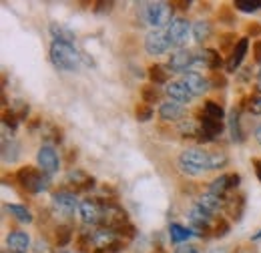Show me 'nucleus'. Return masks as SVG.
Listing matches in <instances>:
<instances>
[{
    "mask_svg": "<svg viewBox=\"0 0 261 253\" xmlns=\"http://www.w3.org/2000/svg\"><path fill=\"white\" fill-rule=\"evenodd\" d=\"M179 169L191 177H197L205 171H211V153L203 151L199 147H191L185 149L179 155Z\"/></svg>",
    "mask_w": 261,
    "mask_h": 253,
    "instance_id": "obj_1",
    "label": "nucleus"
},
{
    "mask_svg": "<svg viewBox=\"0 0 261 253\" xmlns=\"http://www.w3.org/2000/svg\"><path fill=\"white\" fill-rule=\"evenodd\" d=\"M50 61L61 70H76L79 64H81V57H79L74 44L53 40V44H50Z\"/></svg>",
    "mask_w": 261,
    "mask_h": 253,
    "instance_id": "obj_2",
    "label": "nucleus"
},
{
    "mask_svg": "<svg viewBox=\"0 0 261 253\" xmlns=\"http://www.w3.org/2000/svg\"><path fill=\"white\" fill-rule=\"evenodd\" d=\"M145 20L153 27V31H163V27L173 22V4L149 2L145 8Z\"/></svg>",
    "mask_w": 261,
    "mask_h": 253,
    "instance_id": "obj_3",
    "label": "nucleus"
},
{
    "mask_svg": "<svg viewBox=\"0 0 261 253\" xmlns=\"http://www.w3.org/2000/svg\"><path fill=\"white\" fill-rule=\"evenodd\" d=\"M16 179H18V183L24 189L31 191V193H40V191H46V187H48V175H44L36 167H22V169H18Z\"/></svg>",
    "mask_w": 261,
    "mask_h": 253,
    "instance_id": "obj_4",
    "label": "nucleus"
},
{
    "mask_svg": "<svg viewBox=\"0 0 261 253\" xmlns=\"http://www.w3.org/2000/svg\"><path fill=\"white\" fill-rule=\"evenodd\" d=\"M79 213H81V219L85 225H102V221H105V203H100L97 199H85V201H81Z\"/></svg>",
    "mask_w": 261,
    "mask_h": 253,
    "instance_id": "obj_5",
    "label": "nucleus"
},
{
    "mask_svg": "<svg viewBox=\"0 0 261 253\" xmlns=\"http://www.w3.org/2000/svg\"><path fill=\"white\" fill-rule=\"evenodd\" d=\"M36 163H38V169L44 173V175H55L61 167V159H59V153L55 151V147L50 145H42L36 153Z\"/></svg>",
    "mask_w": 261,
    "mask_h": 253,
    "instance_id": "obj_6",
    "label": "nucleus"
},
{
    "mask_svg": "<svg viewBox=\"0 0 261 253\" xmlns=\"http://www.w3.org/2000/svg\"><path fill=\"white\" fill-rule=\"evenodd\" d=\"M171 46V40H169V34L167 31H151L145 36V50L151 55V57H159L169 50Z\"/></svg>",
    "mask_w": 261,
    "mask_h": 253,
    "instance_id": "obj_7",
    "label": "nucleus"
},
{
    "mask_svg": "<svg viewBox=\"0 0 261 253\" xmlns=\"http://www.w3.org/2000/svg\"><path fill=\"white\" fill-rule=\"evenodd\" d=\"M191 24L185 20V18H173V22L169 24L167 34H169V40H171V46H177V48H183L187 38H189V32H191Z\"/></svg>",
    "mask_w": 261,
    "mask_h": 253,
    "instance_id": "obj_8",
    "label": "nucleus"
},
{
    "mask_svg": "<svg viewBox=\"0 0 261 253\" xmlns=\"http://www.w3.org/2000/svg\"><path fill=\"white\" fill-rule=\"evenodd\" d=\"M53 207H55V211H59L63 215H72L74 209L81 207V203H79V199H76L74 193H70V191H59V193L53 195Z\"/></svg>",
    "mask_w": 261,
    "mask_h": 253,
    "instance_id": "obj_9",
    "label": "nucleus"
},
{
    "mask_svg": "<svg viewBox=\"0 0 261 253\" xmlns=\"http://www.w3.org/2000/svg\"><path fill=\"white\" fill-rule=\"evenodd\" d=\"M181 83L187 87V91L193 96H199L209 91V81H207L201 72H197V70H187V72L181 77Z\"/></svg>",
    "mask_w": 261,
    "mask_h": 253,
    "instance_id": "obj_10",
    "label": "nucleus"
},
{
    "mask_svg": "<svg viewBox=\"0 0 261 253\" xmlns=\"http://www.w3.org/2000/svg\"><path fill=\"white\" fill-rule=\"evenodd\" d=\"M191 64H195V55L191 53V50H187V48H177L171 57H169V68L173 70V72H187V68L191 66Z\"/></svg>",
    "mask_w": 261,
    "mask_h": 253,
    "instance_id": "obj_11",
    "label": "nucleus"
},
{
    "mask_svg": "<svg viewBox=\"0 0 261 253\" xmlns=\"http://www.w3.org/2000/svg\"><path fill=\"white\" fill-rule=\"evenodd\" d=\"M93 245H95L97 249H100V251L113 249V247L119 245V235H117V231L111 229V227H100L98 231L93 233Z\"/></svg>",
    "mask_w": 261,
    "mask_h": 253,
    "instance_id": "obj_12",
    "label": "nucleus"
},
{
    "mask_svg": "<svg viewBox=\"0 0 261 253\" xmlns=\"http://www.w3.org/2000/svg\"><path fill=\"white\" fill-rule=\"evenodd\" d=\"M6 247L10 253H29L31 251V237L29 233L16 229V231H10L8 237H6Z\"/></svg>",
    "mask_w": 261,
    "mask_h": 253,
    "instance_id": "obj_13",
    "label": "nucleus"
},
{
    "mask_svg": "<svg viewBox=\"0 0 261 253\" xmlns=\"http://www.w3.org/2000/svg\"><path fill=\"white\" fill-rule=\"evenodd\" d=\"M165 95L169 96V100H175V103H179V105H187L193 95L187 91V87L181 83V81H171V83H167L165 85Z\"/></svg>",
    "mask_w": 261,
    "mask_h": 253,
    "instance_id": "obj_14",
    "label": "nucleus"
},
{
    "mask_svg": "<svg viewBox=\"0 0 261 253\" xmlns=\"http://www.w3.org/2000/svg\"><path fill=\"white\" fill-rule=\"evenodd\" d=\"M247 48H249V38H239L237 44H235L233 50H231V57H229L227 64H225L227 72H235V70L241 66L245 55H247Z\"/></svg>",
    "mask_w": 261,
    "mask_h": 253,
    "instance_id": "obj_15",
    "label": "nucleus"
},
{
    "mask_svg": "<svg viewBox=\"0 0 261 253\" xmlns=\"http://www.w3.org/2000/svg\"><path fill=\"white\" fill-rule=\"evenodd\" d=\"M237 185H239V175L229 173V175H221V177H217L215 181H211L209 191L215 193V195H219V197H225V193L231 191L233 187H237Z\"/></svg>",
    "mask_w": 261,
    "mask_h": 253,
    "instance_id": "obj_16",
    "label": "nucleus"
},
{
    "mask_svg": "<svg viewBox=\"0 0 261 253\" xmlns=\"http://www.w3.org/2000/svg\"><path fill=\"white\" fill-rule=\"evenodd\" d=\"M183 115H185L183 105H179L175 100H165V103H161V107H159V117L163 121H167V123H175V121L183 119Z\"/></svg>",
    "mask_w": 261,
    "mask_h": 253,
    "instance_id": "obj_17",
    "label": "nucleus"
},
{
    "mask_svg": "<svg viewBox=\"0 0 261 253\" xmlns=\"http://www.w3.org/2000/svg\"><path fill=\"white\" fill-rule=\"evenodd\" d=\"M223 131V121H215V119H209L203 115L201 119V141H213L215 137H219Z\"/></svg>",
    "mask_w": 261,
    "mask_h": 253,
    "instance_id": "obj_18",
    "label": "nucleus"
},
{
    "mask_svg": "<svg viewBox=\"0 0 261 253\" xmlns=\"http://www.w3.org/2000/svg\"><path fill=\"white\" fill-rule=\"evenodd\" d=\"M223 201H225L223 197H219V195H215V193L207 191V193H203V195L199 197L197 205H199L201 209H205L209 215H213V213L221 211V207H223Z\"/></svg>",
    "mask_w": 261,
    "mask_h": 253,
    "instance_id": "obj_19",
    "label": "nucleus"
},
{
    "mask_svg": "<svg viewBox=\"0 0 261 253\" xmlns=\"http://www.w3.org/2000/svg\"><path fill=\"white\" fill-rule=\"evenodd\" d=\"M189 221H191V225L195 227L197 231H205V229H209V225L213 223V219H211V215L205 209H201L199 205H195L191 209V213H189Z\"/></svg>",
    "mask_w": 261,
    "mask_h": 253,
    "instance_id": "obj_20",
    "label": "nucleus"
},
{
    "mask_svg": "<svg viewBox=\"0 0 261 253\" xmlns=\"http://www.w3.org/2000/svg\"><path fill=\"white\" fill-rule=\"evenodd\" d=\"M169 74H171V68L165 66V64H153L149 68V77H151L153 85H167L169 83Z\"/></svg>",
    "mask_w": 261,
    "mask_h": 253,
    "instance_id": "obj_21",
    "label": "nucleus"
},
{
    "mask_svg": "<svg viewBox=\"0 0 261 253\" xmlns=\"http://www.w3.org/2000/svg\"><path fill=\"white\" fill-rule=\"evenodd\" d=\"M66 179H68L72 185H76L79 189H89V187H93V183H95V181H93V179H91V177H89L85 171H81V169L70 171Z\"/></svg>",
    "mask_w": 261,
    "mask_h": 253,
    "instance_id": "obj_22",
    "label": "nucleus"
},
{
    "mask_svg": "<svg viewBox=\"0 0 261 253\" xmlns=\"http://www.w3.org/2000/svg\"><path fill=\"white\" fill-rule=\"evenodd\" d=\"M195 63H201L203 66L215 70V68L221 64V59H219V53H217V50H213V48H205V50L199 55V59L195 57Z\"/></svg>",
    "mask_w": 261,
    "mask_h": 253,
    "instance_id": "obj_23",
    "label": "nucleus"
},
{
    "mask_svg": "<svg viewBox=\"0 0 261 253\" xmlns=\"http://www.w3.org/2000/svg\"><path fill=\"white\" fill-rule=\"evenodd\" d=\"M50 34L55 36V40H61V42H66V44L74 42V32L68 31L65 24H50Z\"/></svg>",
    "mask_w": 261,
    "mask_h": 253,
    "instance_id": "obj_24",
    "label": "nucleus"
},
{
    "mask_svg": "<svg viewBox=\"0 0 261 253\" xmlns=\"http://www.w3.org/2000/svg\"><path fill=\"white\" fill-rule=\"evenodd\" d=\"M169 233H171V241L173 243H183V241H187L191 237V229H187V227H183L179 223H171Z\"/></svg>",
    "mask_w": 261,
    "mask_h": 253,
    "instance_id": "obj_25",
    "label": "nucleus"
},
{
    "mask_svg": "<svg viewBox=\"0 0 261 253\" xmlns=\"http://www.w3.org/2000/svg\"><path fill=\"white\" fill-rule=\"evenodd\" d=\"M6 209H8V213H10L16 221H20V223L33 221V213H31L27 207H22V205H6Z\"/></svg>",
    "mask_w": 261,
    "mask_h": 253,
    "instance_id": "obj_26",
    "label": "nucleus"
},
{
    "mask_svg": "<svg viewBox=\"0 0 261 253\" xmlns=\"http://www.w3.org/2000/svg\"><path fill=\"white\" fill-rule=\"evenodd\" d=\"M193 38H195L197 42H203V40H207L209 36H211V24L207 22V20H197L195 24H193Z\"/></svg>",
    "mask_w": 261,
    "mask_h": 253,
    "instance_id": "obj_27",
    "label": "nucleus"
},
{
    "mask_svg": "<svg viewBox=\"0 0 261 253\" xmlns=\"http://www.w3.org/2000/svg\"><path fill=\"white\" fill-rule=\"evenodd\" d=\"M179 131H181V135L187 137V139L199 137V135H201V123H197V121H181Z\"/></svg>",
    "mask_w": 261,
    "mask_h": 253,
    "instance_id": "obj_28",
    "label": "nucleus"
},
{
    "mask_svg": "<svg viewBox=\"0 0 261 253\" xmlns=\"http://www.w3.org/2000/svg\"><path fill=\"white\" fill-rule=\"evenodd\" d=\"M223 115H225V111H223L221 105H217L215 100H207V103H205V117L215 119V121H221Z\"/></svg>",
    "mask_w": 261,
    "mask_h": 253,
    "instance_id": "obj_29",
    "label": "nucleus"
},
{
    "mask_svg": "<svg viewBox=\"0 0 261 253\" xmlns=\"http://www.w3.org/2000/svg\"><path fill=\"white\" fill-rule=\"evenodd\" d=\"M229 127H231V137H233V141L235 143H241L243 141V133H241V129H239V115L233 111L231 113V117H229Z\"/></svg>",
    "mask_w": 261,
    "mask_h": 253,
    "instance_id": "obj_30",
    "label": "nucleus"
},
{
    "mask_svg": "<svg viewBox=\"0 0 261 253\" xmlns=\"http://www.w3.org/2000/svg\"><path fill=\"white\" fill-rule=\"evenodd\" d=\"M70 239H72V227L70 225H59V229H57V243L61 247H65V245H68Z\"/></svg>",
    "mask_w": 261,
    "mask_h": 253,
    "instance_id": "obj_31",
    "label": "nucleus"
},
{
    "mask_svg": "<svg viewBox=\"0 0 261 253\" xmlns=\"http://www.w3.org/2000/svg\"><path fill=\"white\" fill-rule=\"evenodd\" d=\"M135 115H137V121H139V123H147V121L153 119V109H151L147 103H141V105H137Z\"/></svg>",
    "mask_w": 261,
    "mask_h": 253,
    "instance_id": "obj_32",
    "label": "nucleus"
},
{
    "mask_svg": "<svg viewBox=\"0 0 261 253\" xmlns=\"http://www.w3.org/2000/svg\"><path fill=\"white\" fill-rule=\"evenodd\" d=\"M16 117H18V121H24L27 117H29V105L27 103H22V100H16L14 105H12V109H10Z\"/></svg>",
    "mask_w": 261,
    "mask_h": 253,
    "instance_id": "obj_33",
    "label": "nucleus"
},
{
    "mask_svg": "<svg viewBox=\"0 0 261 253\" xmlns=\"http://www.w3.org/2000/svg\"><path fill=\"white\" fill-rule=\"evenodd\" d=\"M235 8L243 10V12H255L261 8V2H247V0H235Z\"/></svg>",
    "mask_w": 261,
    "mask_h": 253,
    "instance_id": "obj_34",
    "label": "nucleus"
},
{
    "mask_svg": "<svg viewBox=\"0 0 261 253\" xmlns=\"http://www.w3.org/2000/svg\"><path fill=\"white\" fill-rule=\"evenodd\" d=\"M227 165V155L225 153H211V171L221 169Z\"/></svg>",
    "mask_w": 261,
    "mask_h": 253,
    "instance_id": "obj_35",
    "label": "nucleus"
},
{
    "mask_svg": "<svg viewBox=\"0 0 261 253\" xmlns=\"http://www.w3.org/2000/svg\"><path fill=\"white\" fill-rule=\"evenodd\" d=\"M143 98H145V103H155L159 98V91L153 85H147V87H143Z\"/></svg>",
    "mask_w": 261,
    "mask_h": 253,
    "instance_id": "obj_36",
    "label": "nucleus"
},
{
    "mask_svg": "<svg viewBox=\"0 0 261 253\" xmlns=\"http://www.w3.org/2000/svg\"><path fill=\"white\" fill-rule=\"evenodd\" d=\"M249 111H251L253 115H261V95L255 96V98H251V103H249Z\"/></svg>",
    "mask_w": 261,
    "mask_h": 253,
    "instance_id": "obj_37",
    "label": "nucleus"
},
{
    "mask_svg": "<svg viewBox=\"0 0 261 253\" xmlns=\"http://www.w3.org/2000/svg\"><path fill=\"white\" fill-rule=\"evenodd\" d=\"M34 253H50L48 243H46V241H42V239H38V241L34 243Z\"/></svg>",
    "mask_w": 261,
    "mask_h": 253,
    "instance_id": "obj_38",
    "label": "nucleus"
},
{
    "mask_svg": "<svg viewBox=\"0 0 261 253\" xmlns=\"http://www.w3.org/2000/svg\"><path fill=\"white\" fill-rule=\"evenodd\" d=\"M253 57H255V61L261 63V40H255V42H253Z\"/></svg>",
    "mask_w": 261,
    "mask_h": 253,
    "instance_id": "obj_39",
    "label": "nucleus"
},
{
    "mask_svg": "<svg viewBox=\"0 0 261 253\" xmlns=\"http://www.w3.org/2000/svg\"><path fill=\"white\" fill-rule=\"evenodd\" d=\"M175 253H199V251H197L193 245H181Z\"/></svg>",
    "mask_w": 261,
    "mask_h": 253,
    "instance_id": "obj_40",
    "label": "nucleus"
},
{
    "mask_svg": "<svg viewBox=\"0 0 261 253\" xmlns=\"http://www.w3.org/2000/svg\"><path fill=\"white\" fill-rule=\"evenodd\" d=\"M253 165H255V173H257V177L261 181V161H253Z\"/></svg>",
    "mask_w": 261,
    "mask_h": 253,
    "instance_id": "obj_41",
    "label": "nucleus"
},
{
    "mask_svg": "<svg viewBox=\"0 0 261 253\" xmlns=\"http://www.w3.org/2000/svg\"><path fill=\"white\" fill-rule=\"evenodd\" d=\"M255 139H257V143L261 145V127H257V131H255Z\"/></svg>",
    "mask_w": 261,
    "mask_h": 253,
    "instance_id": "obj_42",
    "label": "nucleus"
},
{
    "mask_svg": "<svg viewBox=\"0 0 261 253\" xmlns=\"http://www.w3.org/2000/svg\"><path fill=\"white\" fill-rule=\"evenodd\" d=\"M255 87H257V91L261 93V77H259V81H257V85H255Z\"/></svg>",
    "mask_w": 261,
    "mask_h": 253,
    "instance_id": "obj_43",
    "label": "nucleus"
},
{
    "mask_svg": "<svg viewBox=\"0 0 261 253\" xmlns=\"http://www.w3.org/2000/svg\"><path fill=\"white\" fill-rule=\"evenodd\" d=\"M253 239H261V231H259V233H255V235H253Z\"/></svg>",
    "mask_w": 261,
    "mask_h": 253,
    "instance_id": "obj_44",
    "label": "nucleus"
},
{
    "mask_svg": "<svg viewBox=\"0 0 261 253\" xmlns=\"http://www.w3.org/2000/svg\"><path fill=\"white\" fill-rule=\"evenodd\" d=\"M2 253H8V249H2Z\"/></svg>",
    "mask_w": 261,
    "mask_h": 253,
    "instance_id": "obj_45",
    "label": "nucleus"
},
{
    "mask_svg": "<svg viewBox=\"0 0 261 253\" xmlns=\"http://www.w3.org/2000/svg\"><path fill=\"white\" fill-rule=\"evenodd\" d=\"M259 64H261V63H259ZM259 74H261V72H259Z\"/></svg>",
    "mask_w": 261,
    "mask_h": 253,
    "instance_id": "obj_46",
    "label": "nucleus"
}]
</instances>
